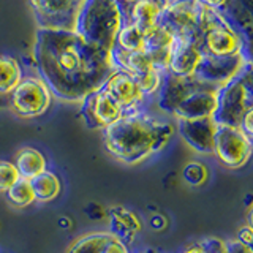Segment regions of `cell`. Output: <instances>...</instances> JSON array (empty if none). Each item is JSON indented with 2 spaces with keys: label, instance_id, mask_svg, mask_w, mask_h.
<instances>
[{
  "label": "cell",
  "instance_id": "1",
  "mask_svg": "<svg viewBox=\"0 0 253 253\" xmlns=\"http://www.w3.org/2000/svg\"><path fill=\"white\" fill-rule=\"evenodd\" d=\"M34 55L40 78L54 97L63 101L83 103L90 93L100 90L117 70L111 52L68 29L40 27Z\"/></svg>",
  "mask_w": 253,
  "mask_h": 253
},
{
  "label": "cell",
  "instance_id": "2",
  "mask_svg": "<svg viewBox=\"0 0 253 253\" xmlns=\"http://www.w3.org/2000/svg\"><path fill=\"white\" fill-rule=\"evenodd\" d=\"M108 152L126 165H136L160 152L174 134L172 124L142 114L139 111L124 114L105 130Z\"/></svg>",
  "mask_w": 253,
  "mask_h": 253
},
{
  "label": "cell",
  "instance_id": "3",
  "mask_svg": "<svg viewBox=\"0 0 253 253\" xmlns=\"http://www.w3.org/2000/svg\"><path fill=\"white\" fill-rule=\"evenodd\" d=\"M125 22L124 8L116 0H85L73 30L90 44L111 52Z\"/></svg>",
  "mask_w": 253,
  "mask_h": 253
},
{
  "label": "cell",
  "instance_id": "4",
  "mask_svg": "<svg viewBox=\"0 0 253 253\" xmlns=\"http://www.w3.org/2000/svg\"><path fill=\"white\" fill-rule=\"evenodd\" d=\"M253 106V95L237 73L218 89L217 109L213 119L218 125H229L239 128L242 117Z\"/></svg>",
  "mask_w": 253,
  "mask_h": 253
},
{
  "label": "cell",
  "instance_id": "5",
  "mask_svg": "<svg viewBox=\"0 0 253 253\" xmlns=\"http://www.w3.org/2000/svg\"><path fill=\"white\" fill-rule=\"evenodd\" d=\"M51 90L42 78H22L18 87L10 93V106L22 119L43 116L51 105Z\"/></svg>",
  "mask_w": 253,
  "mask_h": 253
},
{
  "label": "cell",
  "instance_id": "6",
  "mask_svg": "<svg viewBox=\"0 0 253 253\" xmlns=\"http://www.w3.org/2000/svg\"><path fill=\"white\" fill-rule=\"evenodd\" d=\"M200 8V0H168L158 22L168 27L174 37H192L201 43V34L198 29Z\"/></svg>",
  "mask_w": 253,
  "mask_h": 253
},
{
  "label": "cell",
  "instance_id": "7",
  "mask_svg": "<svg viewBox=\"0 0 253 253\" xmlns=\"http://www.w3.org/2000/svg\"><path fill=\"white\" fill-rule=\"evenodd\" d=\"M252 139L237 126L218 125L213 154L228 168H241L252 155Z\"/></svg>",
  "mask_w": 253,
  "mask_h": 253
},
{
  "label": "cell",
  "instance_id": "8",
  "mask_svg": "<svg viewBox=\"0 0 253 253\" xmlns=\"http://www.w3.org/2000/svg\"><path fill=\"white\" fill-rule=\"evenodd\" d=\"M85 0H30L35 19L42 29H75Z\"/></svg>",
  "mask_w": 253,
  "mask_h": 253
},
{
  "label": "cell",
  "instance_id": "9",
  "mask_svg": "<svg viewBox=\"0 0 253 253\" xmlns=\"http://www.w3.org/2000/svg\"><path fill=\"white\" fill-rule=\"evenodd\" d=\"M245 62L247 60L244 59L242 52L236 55H225V57L203 52V59L200 65H198L193 78H196L201 83L221 87L239 73Z\"/></svg>",
  "mask_w": 253,
  "mask_h": 253
},
{
  "label": "cell",
  "instance_id": "10",
  "mask_svg": "<svg viewBox=\"0 0 253 253\" xmlns=\"http://www.w3.org/2000/svg\"><path fill=\"white\" fill-rule=\"evenodd\" d=\"M218 124L213 117L200 119H177V131L195 152L203 155H213L215 133Z\"/></svg>",
  "mask_w": 253,
  "mask_h": 253
},
{
  "label": "cell",
  "instance_id": "11",
  "mask_svg": "<svg viewBox=\"0 0 253 253\" xmlns=\"http://www.w3.org/2000/svg\"><path fill=\"white\" fill-rule=\"evenodd\" d=\"M101 90L109 98H113L124 109L125 114L138 111V106L146 98V95L141 90L136 79L124 70H116L106 79V83L103 84Z\"/></svg>",
  "mask_w": 253,
  "mask_h": 253
},
{
  "label": "cell",
  "instance_id": "12",
  "mask_svg": "<svg viewBox=\"0 0 253 253\" xmlns=\"http://www.w3.org/2000/svg\"><path fill=\"white\" fill-rule=\"evenodd\" d=\"M220 11L241 37L244 59L253 63V0H228Z\"/></svg>",
  "mask_w": 253,
  "mask_h": 253
},
{
  "label": "cell",
  "instance_id": "13",
  "mask_svg": "<svg viewBox=\"0 0 253 253\" xmlns=\"http://www.w3.org/2000/svg\"><path fill=\"white\" fill-rule=\"evenodd\" d=\"M201 49L204 54L218 55V57L236 55L242 52V40L223 16V19L213 24L203 34Z\"/></svg>",
  "mask_w": 253,
  "mask_h": 253
},
{
  "label": "cell",
  "instance_id": "14",
  "mask_svg": "<svg viewBox=\"0 0 253 253\" xmlns=\"http://www.w3.org/2000/svg\"><path fill=\"white\" fill-rule=\"evenodd\" d=\"M124 114V109L101 89L90 93L83 101V117L89 128L105 130L106 126L119 121Z\"/></svg>",
  "mask_w": 253,
  "mask_h": 253
},
{
  "label": "cell",
  "instance_id": "15",
  "mask_svg": "<svg viewBox=\"0 0 253 253\" xmlns=\"http://www.w3.org/2000/svg\"><path fill=\"white\" fill-rule=\"evenodd\" d=\"M203 59L201 43L192 37H176L171 47L168 73L192 78Z\"/></svg>",
  "mask_w": 253,
  "mask_h": 253
},
{
  "label": "cell",
  "instance_id": "16",
  "mask_svg": "<svg viewBox=\"0 0 253 253\" xmlns=\"http://www.w3.org/2000/svg\"><path fill=\"white\" fill-rule=\"evenodd\" d=\"M220 87L203 83L188 93L184 101L176 108L172 116L176 119H200L213 117L217 109V93Z\"/></svg>",
  "mask_w": 253,
  "mask_h": 253
},
{
  "label": "cell",
  "instance_id": "17",
  "mask_svg": "<svg viewBox=\"0 0 253 253\" xmlns=\"http://www.w3.org/2000/svg\"><path fill=\"white\" fill-rule=\"evenodd\" d=\"M203 83L198 81L196 78H182L172 73L163 75L160 89H158V108L165 111L166 114H171L176 111V108L180 105L188 93H192L198 85Z\"/></svg>",
  "mask_w": 253,
  "mask_h": 253
},
{
  "label": "cell",
  "instance_id": "18",
  "mask_svg": "<svg viewBox=\"0 0 253 253\" xmlns=\"http://www.w3.org/2000/svg\"><path fill=\"white\" fill-rule=\"evenodd\" d=\"M109 234L114 239L121 241L126 247L134 241V237L141 231V221L138 215L124 206H116L109 209Z\"/></svg>",
  "mask_w": 253,
  "mask_h": 253
},
{
  "label": "cell",
  "instance_id": "19",
  "mask_svg": "<svg viewBox=\"0 0 253 253\" xmlns=\"http://www.w3.org/2000/svg\"><path fill=\"white\" fill-rule=\"evenodd\" d=\"M166 5H168V0H136L126 8V13H128L126 22H131L142 32H146L160 21Z\"/></svg>",
  "mask_w": 253,
  "mask_h": 253
},
{
  "label": "cell",
  "instance_id": "20",
  "mask_svg": "<svg viewBox=\"0 0 253 253\" xmlns=\"http://www.w3.org/2000/svg\"><path fill=\"white\" fill-rule=\"evenodd\" d=\"M14 166L22 179L32 180L34 177H37L38 174L46 171V158L38 149L24 147L16 154Z\"/></svg>",
  "mask_w": 253,
  "mask_h": 253
},
{
  "label": "cell",
  "instance_id": "21",
  "mask_svg": "<svg viewBox=\"0 0 253 253\" xmlns=\"http://www.w3.org/2000/svg\"><path fill=\"white\" fill-rule=\"evenodd\" d=\"M22 81V68L11 55L0 54V95H10Z\"/></svg>",
  "mask_w": 253,
  "mask_h": 253
},
{
  "label": "cell",
  "instance_id": "22",
  "mask_svg": "<svg viewBox=\"0 0 253 253\" xmlns=\"http://www.w3.org/2000/svg\"><path fill=\"white\" fill-rule=\"evenodd\" d=\"M32 188L35 193V201L40 203H49L59 196L60 193V180L51 171H43L42 174H38L37 177L30 180Z\"/></svg>",
  "mask_w": 253,
  "mask_h": 253
},
{
  "label": "cell",
  "instance_id": "23",
  "mask_svg": "<svg viewBox=\"0 0 253 253\" xmlns=\"http://www.w3.org/2000/svg\"><path fill=\"white\" fill-rule=\"evenodd\" d=\"M114 47L126 51V52L144 51V47H146L144 32H142L141 29H138L131 22H125V26L121 29V32H119V35L116 38Z\"/></svg>",
  "mask_w": 253,
  "mask_h": 253
},
{
  "label": "cell",
  "instance_id": "24",
  "mask_svg": "<svg viewBox=\"0 0 253 253\" xmlns=\"http://www.w3.org/2000/svg\"><path fill=\"white\" fill-rule=\"evenodd\" d=\"M111 239L113 236L109 233L85 234L71 244L67 253H105V249Z\"/></svg>",
  "mask_w": 253,
  "mask_h": 253
},
{
  "label": "cell",
  "instance_id": "25",
  "mask_svg": "<svg viewBox=\"0 0 253 253\" xmlns=\"http://www.w3.org/2000/svg\"><path fill=\"white\" fill-rule=\"evenodd\" d=\"M174 38L176 37H174V34L168 27L157 22L154 27H150L149 30L144 32V43H146L144 51L169 49V47H172Z\"/></svg>",
  "mask_w": 253,
  "mask_h": 253
},
{
  "label": "cell",
  "instance_id": "26",
  "mask_svg": "<svg viewBox=\"0 0 253 253\" xmlns=\"http://www.w3.org/2000/svg\"><path fill=\"white\" fill-rule=\"evenodd\" d=\"M6 198L13 206L16 208H27V206L35 203V193L34 188H32V182L29 179H22L16 180L14 184L8 188Z\"/></svg>",
  "mask_w": 253,
  "mask_h": 253
},
{
  "label": "cell",
  "instance_id": "27",
  "mask_svg": "<svg viewBox=\"0 0 253 253\" xmlns=\"http://www.w3.org/2000/svg\"><path fill=\"white\" fill-rule=\"evenodd\" d=\"M182 174H184V179L187 184L193 185V187H200L208 180V169H206V166L200 162L187 163Z\"/></svg>",
  "mask_w": 253,
  "mask_h": 253
},
{
  "label": "cell",
  "instance_id": "28",
  "mask_svg": "<svg viewBox=\"0 0 253 253\" xmlns=\"http://www.w3.org/2000/svg\"><path fill=\"white\" fill-rule=\"evenodd\" d=\"M163 75L162 71L158 70H150L144 75H139L134 79L138 81L141 90L144 92V95H152V93H157L158 89H160V84H162V79H163Z\"/></svg>",
  "mask_w": 253,
  "mask_h": 253
},
{
  "label": "cell",
  "instance_id": "29",
  "mask_svg": "<svg viewBox=\"0 0 253 253\" xmlns=\"http://www.w3.org/2000/svg\"><path fill=\"white\" fill-rule=\"evenodd\" d=\"M19 172L11 162H0V193H6L16 180H19Z\"/></svg>",
  "mask_w": 253,
  "mask_h": 253
},
{
  "label": "cell",
  "instance_id": "30",
  "mask_svg": "<svg viewBox=\"0 0 253 253\" xmlns=\"http://www.w3.org/2000/svg\"><path fill=\"white\" fill-rule=\"evenodd\" d=\"M206 253H228L226 252V242L218 239V237H206L200 242Z\"/></svg>",
  "mask_w": 253,
  "mask_h": 253
},
{
  "label": "cell",
  "instance_id": "31",
  "mask_svg": "<svg viewBox=\"0 0 253 253\" xmlns=\"http://www.w3.org/2000/svg\"><path fill=\"white\" fill-rule=\"evenodd\" d=\"M239 128H241L245 134H247V136H249L250 139L253 138V106L247 111V113L244 114Z\"/></svg>",
  "mask_w": 253,
  "mask_h": 253
},
{
  "label": "cell",
  "instance_id": "32",
  "mask_svg": "<svg viewBox=\"0 0 253 253\" xmlns=\"http://www.w3.org/2000/svg\"><path fill=\"white\" fill-rule=\"evenodd\" d=\"M226 252L228 253H253V249L242 244L239 239H233L226 242Z\"/></svg>",
  "mask_w": 253,
  "mask_h": 253
},
{
  "label": "cell",
  "instance_id": "33",
  "mask_svg": "<svg viewBox=\"0 0 253 253\" xmlns=\"http://www.w3.org/2000/svg\"><path fill=\"white\" fill-rule=\"evenodd\" d=\"M105 253H130V252H128V247H126L125 244H122L121 241H117L113 237V239L108 242Z\"/></svg>",
  "mask_w": 253,
  "mask_h": 253
},
{
  "label": "cell",
  "instance_id": "34",
  "mask_svg": "<svg viewBox=\"0 0 253 253\" xmlns=\"http://www.w3.org/2000/svg\"><path fill=\"white\" fill-rule=\"evenodd\" d=\"M237 239L242 244L249 245L250 249H253V229L250 226H244L239 229V234H237Z\"/></svg>",
  "mask_w": 253,
  "mask_h": 253
},
{
  "label": "cell",
  "instance_id": "35",
  "mask_svg": "<svg viewBox=\"0 0 253 253\" xmlns=\"http://www.w3.org/2000/svg\"><path fill=\"white\" fill-rule=\"evenodd\" d=\"M200 2L209 8H213V10H223L228 0H200Z\"/></svg>",
  "mask_w": 253,
  "mask_h": 253
},
{
  "label": "cell",
  "instance_id": "36",
  "mask_svg": "<svg viewBox=\"0 0 253 253\" xmlns=\"http://www.w3.org/2000/svg\"><path fill=\"white\" fill-rule=\"evenodd\" d=\"M184 253H206V252L200 245V242H198V244H193V245H190V247H187Z\"/></svg>",
  "mask_w": 253,
  "mask_h": 253
},
{
  "label": "cell",
  "instance_id": "37",
  "mask_svg": "<svg viewBox=\"0 0 253 253\" xmlns=\"http://www.w3.org/2000/svg\"><path fill=\"white\" fill-rule=\"evenodd\" d=\"M116 2H117L119 5H121L122 8H124V6H126V8H128L130 5H133L134 2H136V0H116Z\"/></svg>",
  "mask_w": 253,
  "mask_h": 253
},
{
  "label": "cell",
  "instance_id": "38",
  "mask_svg": "<svg viewBox=\"0 0 253 253\" xmlns=\"http://www.w3.org/2000/svg\"><path fill=\"white\" fill-rule=\"evenodd\" d=\"M247 226H250L253 229V206H252V209L247 213Z\"/></svg>",
  "mask_w": 253,
  "mask_h": 253
},
{
  "label": "cell",
  "instance_id": "39",
  "mask_svg": "<svg viewBox=\"0 0 253 253\" xmlns=\"http://www.w3.org/2000/svg\"><path fill=\"white\" fill-rule=\"evenodd\" d=\"M6 105V98H5V95H0V108L5 106Z\"/></svg>",
  "mask_w": 253,
  "mask_h": 253
},
{
  "label": "cell",
  "instance_id": "40",
  "mask_svg": "<svg viewBox=\"0 0 253 253\" xmlns=\"http://www.w3.org/2000/svg\"><path fill=\"white\" fill-rule=\"evenodd\" d=\"M149 253H150V252H149Z\"/></svg>",
  "mask_w": 253,
  "mask_h": 253
}]
</instances>
